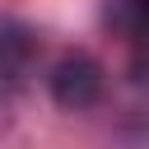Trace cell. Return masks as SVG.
<instances>
[{"mask_svg": "<svg viewBox=\"0 0 149 149\" xmlns=\"http://www.w3.org/2000/svg\"><path fill=\"white\" fill-rule=\"evenodd\" d=\"M130 19H135V33L149 37V0H130Z\"/></svg>", "mask_w": 149, "mask_h": 149, "instance_id": "obj_3", "label": "cell"}, {"mask_svg": "<svg viewBox=\"0 0 149 149\" xmlns=\"http://www.w3.org/2000/svg\"><path fill=\"white\" fill-rule=\"evenodd\" d=\"M33 56H37V37L19 19H0V102L28 79Z\"/></svg>", "mask_w": 149, "mask_h": 149, "instance_id": "obj_2", "label": "cell"}, {"mask_svg": "<svg viewBox=\"0 0 149 149\" xmlns=\"http://www.w3.org/2000/svg\"><path fill=\"white\" fill-rule=\"evenodd\" d=\"M102 84H107L102 79V65L93 56H84V51L61 56L51 65V74H47V88H51L56 107H65V112H88L102 98Z\"/></svg>", "mask_w": 149, "mask_h": 149, "instance_id": "obj_1", "label": "cell"}]
</instances>
